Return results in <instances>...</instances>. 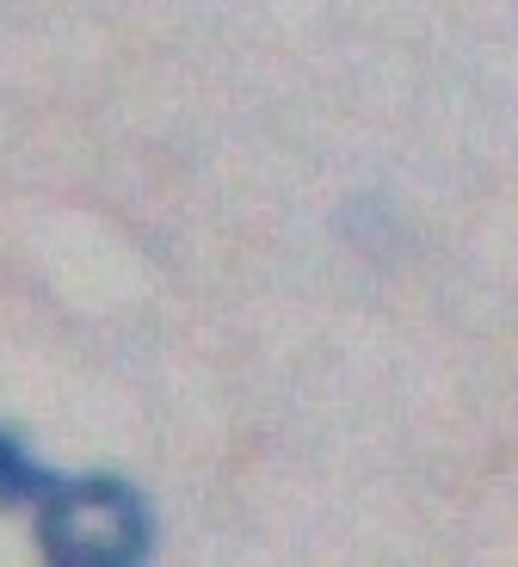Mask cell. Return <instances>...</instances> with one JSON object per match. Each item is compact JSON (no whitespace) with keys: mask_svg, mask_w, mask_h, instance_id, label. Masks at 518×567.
Segmentation results:
<instances>
[{"mask_svg":"<svg viewBox=\"0 0 518 567\" xmlns=\"http://www.w3.org/2000/svg\"><path fill=\"white\" fill-rule=\"evenodd\" d=\"M50 487H57V482H50V475H43V468L31 463V456L19 451V444L7 439V432H0V506H26V499L38 506V499L50 494Z\"/></svg>","mask_w":518,"mask_h":567,"instance_id":"cell-2","label":"cell"},{"mask_svg":"<svg viewBox=\"0 0 518 567\" xmlns=\"http://www.w3.org/2000/svg\"><path fill=\"white\" fill-rule=\"evenodd\" d=\"M38 512L43 555L62 567H124L149 555V506L124 482H57Z\"/></svg>","mask_w":518,"mask_h":567,"instance_id":"cell-1","label":"cell"}]
</instances>
